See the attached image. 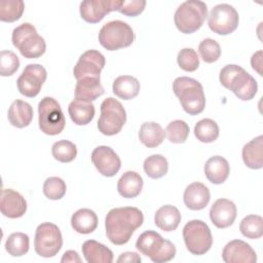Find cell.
<instances>
[{
    "label": "cell",
    "mask_w": 263,
    "mask_h": 263,
    "mask_svg": "<svg viewBox=\"0 0 263 263\" xmlns=\"http://www.w3.org/2000/svg\"><path fill=\"white\" fill-rule=\"evenodd\" d=\"M71 120L77 125H86L95 117V106L91 102L74 99L68 107Z\"/></svg>",
    "instance_id": "obj_28"
},
{
    "label": "cell",
    "mask_w": 263,
    "mask_h": 263,
    "mask_svg": "<svg viewBox=\"0 0 263 263\" xmlns=\"http://www.w3.org/2000/svg\"><path fill=\"white\" fill-rule=\"evenodd\" d=\"M81 250L84 259L88 263H111L113 261L112 251L97 240H85Z\"/></svg>",
    "instance_id": "obj_23"
},
{
    "label": "cell",
    "mask_w": 263,
    "mask_h": 263,
    "mask_svg": "<svg viewBox=\"0 0 263 263\" xmlns=\"http://www.w3.org/2000/svg\"><path fill=\"white\" fill-rule=\"evenodd\" d=\"M189 125L184 120H174L165 127V136L168 141L175 144L184 143L189 136Z\"/></svg>",
    "instance_id": "obj_38"
},
{
    "label": "cell",
    "mask_w": 263,
    "mask_h": 263,
    "mask_svg": "<svg viewBox=\"0 0 263 263\" xmlns=\"http://www.w3.org/2000/svg\"><path fill=\"white\" fill-rule=\"evenodd\" d=\"M221 84L231 90L239 100H252L258 90L256 79L238 65H226L219 75Z\"/></svg>",
    "instance_id": "obj_2"
},
{
    "label": "cell",
    "mask_w": 263,
    "mask_h": 263,
    "mask_svg": "<svg viewBox=\"0 0 263 263\" xmlns=\"http://www.w3.org/2000/svg\"><path fill=\"white\" fill-rule=\"evenodd\" d=\"M105 57L100 51L95 49L86 50L80 55L74 67V77L76 80H79L83 77L101 78L100 74L105 67Z\"/></svg>",
    "instance_id": "obj_15"
},
{
    "label": "cell",
    "mask_w": 263,
    "mask_h": 263,
    "mask_svg": "<svg viewBox=\"0 0 263 263\" xmlns=\"http://www.w3.org/2000/svg\"><path fill=\"white\" fill-rule=\"evenodd\" d=\"M33 115L32 106L23 100H15L10 105L7 113L10 124L17 128L28 126L33 119Z\"/></svg>",
    "instance_id": "obj_24"
},
{
    "label": "cell",
    "mask_w": 263,
    "mask_h": 263,
    "mask_svg": "<svg viewBox=\"0 0 263 263\" xmlns=\"http://www.w3.org/2000/svg\"><path fill=\"white\" fill-rule=\"evenodd\" d=\"M208 16V6L200 0H187L177 8L174 21L177 29L184 34L196 32Z\"/></svg>",
    "instance_id": "obj_5"
},
{
    "label": "cell",
    "mask_w": 263,
    "mask_h": 263,
    "mask_svg": "<svg viewBox=\"0 0 263 263\" xmlns=\"http://www.w3.org/2000/svg\"><path fill=\"white\" fill-rule=\"evenodd\" d=\"M237 209L233 201L227 198L217 199L210 210V219L212 223L220 229L228 228L236 219Z\"/></svg>",
    "instance_id": "obj_18"
},
{
    "label": "cell",
    "mask_w": 263,
    "mask_h": 263,
    "mask_svg": "<svg viewBox=\"0 0 263 263\" xmlns=\"http://www.w3.org/2000/svg\"><path fill=\"white\" fill-rule=\"evenodd\" d=\"M198 52L203 62L211 64L219 60L221 55V47L216 40L205 38L199 43Z\"/></svg>",
    "instance_id": "obj_40"
},
{
    "label": "cell",
    "mask_w": 263,
    "mask_h": 263,
    "mask_svg": "<svg viewBox=\"0 0 263 263\" xmlns=\"http://www.w3.org/2000/svg\"><path fill=\"white\" fill-rule=\"evenodd\" d=\"M145 174L151 179L162 178L168 171V163L164 156L153 154L148 156L143 164Z\"/></svg>",
    "instance_id": "obj_33"
},
{
    "label": "cell",
    "mask_w": 263,
    "mask_h": 263,
    "mask_svg": "<svg viewBox=\"0 0 263 263\" xmlns=\"http://www.w3.org/2000/svg\"><path fill=\"white\" fill-rule=\"evenodd\" d=\"M146 6L145 0H122L118 11L126 16H137L141 14Z\"/></svg>",
    "instance_id": "obj_43"
},
{
    "label": "cell",
    "mask_w": 263,
    "mask_h": 263,
    "mask_svg": "<svg viewBox=\"0 0 263 263\" xmlns=\"http://www.w3.org/2000/svg\"><path fill=\"white\" fill-rule=\"evenodd\" d=\"M173 90L184 111L189 115H197L204 110L203 87L197 80L186 76L178 77L173 82Z\"/></svg>",
    "instance_id": "obj_3"
},
{
    "label": "cell",
    "mask_w": 263,
    "mask_h": 263,
    "mask_svg": "<svg viewBox=\"0 0 263 263\" xmlns=\"http://www.w3.org/2000/svg\"><path fill=\"white\" fill-rule=\"evenodd\" d=\"M104 93L101 78L83 77L77 80L75 85V99L92 102Z\"/></svg>",
    "instance_id": "obj_22"
},
{
    "label": "cell",
    "mask_w": 263,
    "mask_h": 263,
    "mask_svg": "<svg viewBox=\"0 0 263 263\" xmlns=\"http://www.w3.org/2000/svg\"><path fill=\"white\" fill-rule=\"evenodd\" d=\"M25 9V3L22 0H2L0 2V20L6 23H12L21 18Z\"/></svg>",
    "instance_id": "obj_36"
},
{
    "label": "cell",
    "mask_w": 263,
    "mask_h": 263,
    "mask_svg": "<svg viewBox=\"0 0 263 263\" xmlns=\"http://www.w3.org/2000/svg\"><path fill=\"white\" fill-rule=\"evenodd\" d=\"M206 179L213 184H222L226 181L230 173L228 161L219 155L209 158L203 167Z\"/></svg>",
    "instance_id": "obj_21"
},
{
    "label": "cell",
    "mask_w": 263,
    "mask_h": 263,
    "mask_svg": "<svg viewBox=\"0 0 263 263\" xmlns=\"http://www.w3.org/2000/svg\"><path fill=\"white\" fill-rule=\"evenodd\" d=\"M71 226L78 233H91L98 227V216L90 209H80L72 215Z\"/></svg>",
    "instance_id": "obj_29"
},
{
    "label": "cell",
    "mask_w": 263,
    "mask_h": 263,
    "mask_svg": "<svg viewBox=\"0 0 263 263\" xmlns=\"http://www.w3.org/2000/svg\"><path fill=\"white\" fill-rule=\"evenodd\" d=\"M38 123L41 132L48 136H55L63 132L66 120L57 100L51 97H44L39 102Z\"/></svg>",
    "instance_id": "obj_8"
},
{
    "label": "cell",
    "mask_w": 263,
    "mask_h": 263,
    "mask_svg": "<svg viewBox=\"0 0 263 263\" xmlns=\"http://www.w3.org/2000/svg\"><path fill=\"white\" fill-rule=\"evenodd\" d=\"M185 205L192 211H199L204 209L211 199L209 188L200 183L194 182L189 184L183 194Z\"/></svg>",
    "instance_id": "obj_20"
},
{
    "label": "cell",
    "mask_w": 263,
    "mask_h": 263,
    "mask_svg": "<svg viewBox=\"0 0 263 263\" xmlns=\"http://www.w3.org/2000/svg\"><path fill=\"white\" fill-rule=\"evenodd\" d=\"M136 248L155 263L171 261L175 258L177 252L172 241L164 239L159 233L153 230H147L140 234L136 241Z\"/></svg>",
    "instance_id": "obj_4"
},
{
    "label": "cell",
    "mask_w": 263,
    "mask_h": 263,
    "mask_svg": "<svg viewBox=\"0 0 263 263\" xmlns=\"http://www.w3.org/2000/svg\"><path fill=\"white\" fill-rule=\"evenodd\" d=\"M143 222L144 215L138 208H114L108 212L105 219L106 235L113 245H124Z\"/></svg>",
    "instance_id": "obj_1"
},
{
    "label": "cell",
    "mask_w": 263,
    "mask_h": 263,
    "mask_svg": "<svg viewBox=\"0 0 263 263\" xmlns=\"http://www.w3.org/2000/svg\"><path fill=\"white\" fill-rule=\"evenodd\" d=\"M47 72L39 64H29L25 67L23 73L16 80L18 91L28 98H34L39 92L45 82Z\"/></svg>",
    "instance_id": "obj_13"
},
{
    "label": "cell",
    "mask_w": 263,
    "mask_h": 263,
    "mask_svg": "<svg viewBox=\"0 0 263 263\" xmlns=\"http://www.w3.org/2000/svg\"><path fill=\"white\" fill-rule=\"evenodd\" d=\"M117 262H129V263H140L141 262V257L139 254L135 252H125L122 253L118 259Z\"/></svg>",
    "instance_id": "obj_44"
},
{
    "label": "cell",
    "mask_w": 263,
    "mask_h": 263,
    "mask_svg": "<svg viewBox=\"0 0 263 263\" xmlns=\"http://www.w3.org/2000/svg\"><path fill=\"white\" fill-rule=\"evenodd\" d=\"M179 67L186 72H194L199 67V58L193 48L185 47L177 55Z\"/></svg>",
    "instance_id": "obj_41"
},
{
    "label": "cell",
    "mask_w": 263,
    "mask_h": 263,
    "mask_svg": "<svg viewBox=\"0 0 263 263\" xmlns=\"http://www.w3.org/2000/svg\"><path fill=\"white\" fill-rule=\"evenodd\" d=\"M222 259L226 263H255L257 254L246 241L233 239L224 247Z\"/></svg>",
    "instance_id": "obj_17"
},
{
    "label": "cell",
    "mask_w": 263,
    "mask_h": 263,
    "mask_svg": "<svg viewBox=\"0 0 263 263\" xmlns=\"http://www.w3.org/2000/svg\"><path fill=\"white\" fill-rule=\"evenodd\" d=\"M96 168L105 177L115 176L121 167V160L117 153L109 146H98L90 155Z\"/></svg>",
    "instance_id": "obj_16"
},
{
    "label": "cell",
    "mask_w": 263,
    "mask_h": 263,
    "mask_svg": "<svg viewBox=\"0 0 263 263\" xmlns=\"http://www.w3.org/2000/svg\"><path fill=\"white\" fill-rule=\"evenodd\" d=\"M12 44L27 59L40 58L46 50V43L36 28L30 23H23L14 28L11 35Z\"/></svg>",
    "instance_id": "obj_6"
},
{
    "label": "cell",
    "mask_w": 263,
    "mask_h": 263,
    "mask_svg": "<svg viewBox=\"0 0 263 263\" xmlns=\"http://www.w3.org/2000/svg\"><path fill=\"white\" fill-rule=\"evenodd\" d=\"M219 126L217 122L211 118L199 120L194 126V135L198 141L202 143H212L219 137Z\"/></svg>",
    "instance_id": "obj_32"
},
{
    "label": "cell",
    "mask_w": 263,
    "mask_h": 263,
    "mask_svg": "<svg viewBox=\"0 0 263 263\" xmlns=\"http://www.w3.org/2000/svg\"><path fill=\"white\" fill-rule=\"evenodd\" d=\"M122 0H85L80 3L79 12L82 20L89 24L101 22L111 11H118Z\"/></svg>",
    "instance_id": "obj_14"
},
{
    "label": "cell",
    "mask_w": 263,
    "mask_h": 263,
    "mask_svg": "<svg viewBox=\"0 0 263 263\" xmlns=\"http://www.w3.org/2000/svg\"><path fill=\"white\" fill-rule=\"evenodd\" d=\"M241 234L251 239H258L263 235V219L259 215H249L245 217L240 224Z\"/></svg>",
    "instance_id": "obj_35"
},
{
    "label": "cell",
    "mask_w": 263,
    "mask_h": 263,
    "mask_svg": "<svg viewBox=\"0 0 263 263\" xmlns=\"http://www.w3.org/2000/svg\"><path fill=\"white\" fill-rule=\"evenodd\" d=\"M181 219L182 217L179 210L172 204L162 205L154 215L155 225L165 232L176 230L181 222Z\"/></svg>",
    "instance_id": "obj_25"
},
{
    "label": "cell",
    "mask_w": 263,
    "mask_h": 263,
    "mask_svg": "<svg viewBox=\"0 0 263 263\" xmlns=\"http://www.w3.org/2000/svg\"><path fill=\"white\" fill-rule=\"evenodd\" d=\"M61 262L62 263H66V262H69V263H80L81 262V258L79 257V255L77 254V252L75 251H72V250H69V251H66L61 259Z\"/></svg>",
    "instance_id": "obj_46"
},
{
    "label": "cell",
    "mask_w": 263,
    "mask_h": 263,
    "mask_svg": "<svg viewBox=\"0 0 263 263\" xmlns=\"http://www.w3.org/2000/svg\"><path fill=\"white\" fill-rule=\"evenodd\" d=\"M0 209L3 216L7 218H21L27 212V201L17 191L10 188H4L1 192Z\"/></svg>",
    "instance_id": "obj_19"
},
{
    "label": "cell",
    "mask_w": 263,
    "mask_h": 263,
    "mask_svg": "<svg viewBox=\"0 0 263 263\" xmlns=\"http://www.w3.org/2000/svg\"><path fill=\"white\" fill-rule=\"evenodd\" d=\"M251 65H252V68L259 75H262V71H261V67H262V50H258V51H256L252 55V58H251Z\"/></svg>",
    "instance_id": "obj_45"
},
{
    "label": "cell",
    "mask_w": 263,
    "mask_h": 263,
    "mask_svg": "<svg viewBox=\"0 0 263 263\" xmlns=\"http://www.w3.org/2000/svg\"><path fill=\"white\" fill-rule=\"evenodd\" d=\"M20 68V60L11 50H2L0 52V75L11 76Z\"/></svg>",
    "instance_id": "obj_42"
},
{
    "label": "cell",
    "mask_w": 263,
    "mask_h": 263,
    "mask_svg": "<svg viewBox=\"0 0 263 263\" xmlns=\"http://www.w3.org/2000/svg\"><path fill=\"white\" fill-rule=\"evenodd\" d=\"M63 246V236L60 228L50 222H45L38 225L35 238V252L44 258H51L55 256Z\"/></svg>",
    "instance_id": "obj_11"
},
{
    "label": "cell",
    "mask_w": 263,
    "mask_h": 263,
    "mask_svg": "<svg viewBox=\"0 0 263 263\" xmlns=\"http://www.w3.org/2000/svg\"><path fill=\"white\" fill-rule=\"evenodd\" d=\"M30 247V238L24 232L11 233L5 242L6 252L12 257H21L28 253Z\"/></svg>",
    "instance_id": "obj_34"
},
{
    "label": "cell",
    "mask_w": 263,
    "mask_h": 263,
    "mask_svg": "<svg viewBox=\"0 0 263 263\" xmlns=\"http://www.w3.org/2000/svg\"><path fill=\"white\" fill-rule=\"evenodd\" d=\"M126 122V112L122 104L114 98H107L101 104L98 128L105 136L117 135Z\"/></svg>",
    "instance_id": "obj_9"
},
{
    "label": "cell",
    "mask_w": 263,
    "mask_h": 263,
    "mask_svg": "<svg viewBox=\"0 0 263 263\" xmlns=\"http://www.w3.org/2000/svg\"><path fill=\"white\" fill-rule=\"evenodd\" d=\"M51 153L55 160L67 163L73 161L76 158L77 148L76 145L71 141L61 140L52 145Z\"/></svg>",
    "instance_id": "obj_37"
},
{
    "label": "cell",
    "mask_w": 263,
    "mask_h": 263,
    "mask_svg": "<svg viewBox=\"0 0 263 263\" xmlns=\"http://www.w3.org/2000/svg\"><path fill=\"white\" fill-rule=\"evenodd\" d=\"M140 82L130 75L118 76L112 85L113 93L122 100H132L140 92Z\"/></svg>",
    "instance_id": "obj_30"
},
{
    "label": "cell",
    "mask_w": 263,
    "mask_h": 263,
    "mask_svg": "<svg viewBox=\"0 0 263 263\" xmlns=\"http://www.w3.org/2000/svg\"><path fill=\"white\" fill-rule=\"evenodd\" d=\"M165 138V130L155 121L144 122L139 132V139L142 144L148 148L159 146Z\"/></svg>",
    "instance_id": "obj_31"
},
{
    "label": "cell",
    "mask_w": 263,
    "mask_h": 263,
    "mask_svg": "<svg viewBox=\"0 0 263 263\" xmlns=\"http://www.w3.org/2000/svg\"><path fill=\"white\" fill-rule=\"evenodd\" d=\"M67 191L66 183L59 177H49L44 181L43 193L51 200H58L64 197Z\"/></svg>",
    "instance_id": "obj_39"
},
{
    "label": "cell",
    "mask_w": 263,
    "mask_h": 263,
    "mask_svg": "<svg viewBox=\"0 0 263 263\" xmlns=\"http://www.w3.org/2000/svg\"><path fill=\"white\" fill-rule=\"evenodd\" d=\"M183 238L187 250L193 255H203L213 245V236L208 224L201 220H191L183 228Z\"/></svg>",
    "instance_id": "obj_10"
},
{
    "label": "cell",
    "mask_w": 263,
    "mask_h": 263,
    "mask_svg": "<svg viewBox=\"0 0 263 263\" xmlns=\"http://www.w3.org/2000/svg\"><path fill=\"white\" fill-rule=\"evenodd\" d=\"M242 160L245 164L252 170H259L263 166V137L260 135L242 148Z\"/></svg>",
    "instance_id": "obj_26"
},
{
    "label": "cell",
    "mask_w": 263,
    "mask_h": 263,
    "mask_svg": "<svg viewBox=\"0 0 263 263\" xmlns=\"http://www.w3.org/2000/svg\"><path fill=\"white\" fill-rule=\"evenodd\" d=\"M238 12L233 6L226 3L214 6L208 16L210 29L218 35L231 34L238 27Z\"/></svg>",
    "instance_id": "obj_12"
},
{
    "label": "cell",
    "mask_w": 263,
    "mask_h": 263,
    "mask_svg": "<svg viewBox=\"0 0 263 263\" xmlns=\"http://www.w3.org/2000/svg\"><path fill=\"white\" fill-rule=\"evenodd\" d=\"M135 41L132 27L122 21H111L105 24L99 32V42L107 50L113 51L128 47Z\"/></svg>",
    "instance_id": "obj_7"
},
{
    "label": "cell",
    "mask_w": 263,
    "mask_h": 263,
    "mask_svg": "<svg viewBox=\"0 0 263 263\" xmlns=\"http://www.w3.org/2000/svg\"><path fill=\"white\" fill-rule=\"evenodd\" d=\"M143 184V179L138 173L127 171L119 178L117 182V190L122 197L134 198L141 193Z\"/></svg>",
    "instance_id": "obj_27"
}]
</instances>
